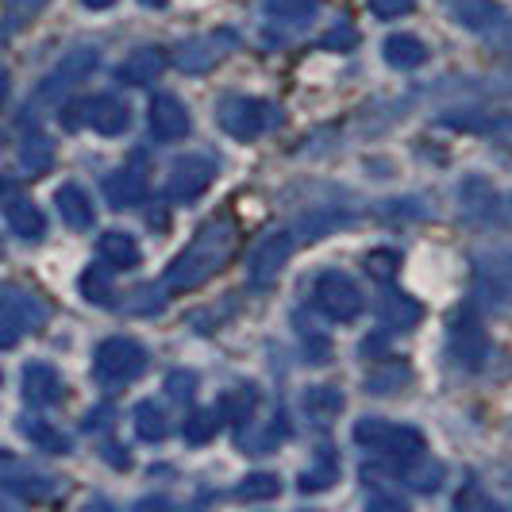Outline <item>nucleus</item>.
Masks as SVG:
<instances>
[{
  "label": "nucleus",
  "instance_id": "obj_1",
  "mask_svg": "<svg viewBox=\"0 0 512 512\" xmlns=\"http://www.w3.org/2000/svg\"><path fill=\"white\" fill-rule=\"evenodd\" d=\"M235 247H239V224L231 216H212L205 228L189 239V247L170 262L162 285L170 293H185V289L205 285L208 278H216L228 266Z\"/></svg>",
  "mask_w": 512,
  "mask_h": 512
},
{
  "label": "nucleus",
  "instance_id": "obj_2",
  "mask_svg": "<svg viewBox=\"0 0 512 512\" xmlns=\"http://www.w3.org/2000/svg\"><path fill=\"white\" fill-rule=\"evenodd\" d=\"M351 439H355V447H362V451L382 455V459H393V462L412 459V455L424 451V432H420V428L393 424V420H378V416L359 420Z\"/></svg>",
  "mask_w": 512,
  "mask_h": 512
},
{
  "label": "nucleus",
  "instance_id": "obj_3",
  "mask_svg": "<svg viewBox=\"0 0 512 512\" xmlns=\"http://www.w3.org/2000/svg\"><path fill=\"white\" fill-rule=\"evenodd\" d=\"M216 120L231 139L251 143V139H262L266 131L278 128L282 112H278V104L262 101V97H224L216 104Z\"/></svg>",
  "mask_w": 512,
  "mask_h": 512
},
{
  "label": "nucleus",
  "instance_id": "obj_4",
  "mask_svg": "<svg viewBox=\"0 0 512 512\" xmlns=\"http://www.w3.org/2000/svg\"><path fill=\"white\" fill-rule=\"evenodd\" d=\"M51 308L43 305L39 293H31L24 285H0V351L16 347L27 332L43 328Z\"/></svg>",
  "mask_w": 512,
  "mask_h": 512
},
{
  "label": "nucleus",
  "instance_id": "obj_5",
  "mask_svg": "<svg viewBox=\"0 0 512 512\" xmlns=\"http://www.w3.org/2000/svg\"><path fill=\"white\" fill-rule=\"evenodd\" d=\"M143 370H147V351L135 339H128V335L104 339L101 347H97V355H93V374L108 389H120V385L135 382Z\"/></svg>",
  "mask_w": 512,
  "mask_h": 512
},
{
  "label": "nucleus",
  "instance_id": "obj_6",
  "mask_svg": "<svg viewBox=\"0 0 512 512\" xmlns=\"http://www.w3.org/2000/svg\"><path fill=\"white\" fill-rule=\"evenodd\" d=\"M312 305L320 308L328 320H335V324H351L362 312V289L351 274H343V270H324V274H316V282H312Z\"/></svg>",
  "mask_w": 512,
  "mask_h": 512
},
{
  "label": "nucleus",
  "instance_id": "obj_7",
  "mask_svg": "<svg viewBox=\"0 0 512 512\" xmlns=\"http://www.w3.org/2000/svg\"><path fill=\"white\" fill-rule=\"evenodd\" d=\"M447 351H451L455 366H462V370H482V366H486L489 335H486L482 316L470 305H462L459 312H455L451 332H447Z\"/></svg>",
  "mask_w": 512,
  "mask_h": 512
},
{
  "label": "nucleus",
  "instance_id": "obj_8",
  "mask_svg": "<svg viewBox=\"0 0 512 512\" xmlns=\"http://www.w3.org/2000/svg\"><path fill=\"white\" fill-rule=\"evenodd\" d=\"M231 51H235V31L220 27V31H205V35L185 39L178 51H174V66H178L181 74H208V70H216Z\"/></svg>",
  "mask_w": 512,
  "mask_h": 512
},
{
  "label": "nucleus",
  "instance_id": "obj_9",
  "mask_svg": "<svg viewBox=\"0 0 512 512\" xmlns=\"http://www.w3.org/2000/svg\"><path fill=\"white\" fill-rule=\"evenodd\" d=\"M447 16L462 27V31H474L482 39H497L512 27V16L497 4V0H443Z\"/></svg>",
  "mask_w": 512,
  "mask_h": 512
},
{
  "label": "nucleus",
  "instance_id": "obj_10",
  "mask_svg": "<svg viewBox=\"0 0 512 512\" xmlns=\"http://www.w3.org/2000/svg\"><path fill=\"white\" fill-rule=\"evenodd\" d=\"M212 181H216V162L208 154H185L170 166L166 197H170V205H193Z\"/></svg>",
  "mask_w": 512,
  "mask_h": 512
},
{
  "label": "nucleus",
  "instance_id": "obj_11",
  "mask_svg": "<svg viewBox=\"0 0 512 512\" xmlns=\"http://www.w3.org/2000/svg\"><path fill=\"white\" fill-rule=\"evenodd\" d=\"M293 255V235L289 231H270L255 243V251L247 258V274H251V285H274L278 274L285 270V262Z\"/></svg>",
  "mask_w": 512,
  "mask_h": 512
},
{
  "label": "nucleus",
  "instance_id": "obj_12",
  "mask_svg": "<svg viewBox=\"0 0 512 512\" xmlns=\"http://www.w3.org/2000/svg\"><path fill=\"white\" fill-rule=\"evenodd\" d=\"M93 66H97V51L93 47H77L70 51L58 66H54L47 81H43V89H39V97L43 101H62L70 89H77V81H85V77L93 74Z\"/></svg>",
  "mask_w": 512,
  "mask_h": 512
},
{
  "label": "nucleus",
  "instance_id": "obj_13",
  "mask_svg": "<svg viewBox=\"0 0 512 512\" xmlns=\"http://www.w3.org/2000/svg\"><path fill=\"white\" fill-rule=\"evenodd\" d=\"M147 124H151V135L158 143H178V139L189 135V112H185V104L174 93H162V97L151 101Z\"/></svg>",
  "mask_w": 512,
  "mask_h": 512
},
{
  "label": "nucleus",
  "instance_id": "obj_14",
  "mask_svg": "<svg viewBox=\"0 0 512 512\" xmlns=\"http://www.w3.org/2000/svg\"><path fill=\"white\" fill-rule=\"evenodd\" d=\"M66 397V382L58 378V370L47 362H31L24 370V401L35 409H51Z\"/></svg>",
  "mask_w": 512,
  "mask_h": 512
},
{
  "label": "nucleus",
  "instance_id": "obj_15",
  "mask_svg": "<svg viewBox=\"0 0 512 512\" xmlns=\"http://www.w3.org/2000/svg\"><path fill=\"white\" fill-rule=\"evenodd\" d=\"M147 197V166H124L104 178V201L112 208H135Z\"/></svg>",
  "mask_w": 512,
  "mask_h": 512
},
{
  "label": "nucleus",
  "instance_id": "obj_16",
  "mask_svg": "<svg viewBox=\"0 0 512 512\" xmlns=\"http://www.w3.org/2000/svg\"><path fill=\"white\" fill-rule=\"evenodd\" d=\"M85 124L97 128L101 135H124L131 124V108L112 93H101L93 101H85Z\"/></svg>",
  "mask_w": 512,
  "mask_h": 512
},
{
  "label": "nucleus",
  "instance_id": "obj_17",
  "mask_svg": "<svg viewBox=\"0 0 512 512\" xmlns=\"http://www.w3.org/2000/svg\"><path fill=\"white\" fill-rule=\"evenodd\" d=\"M54 205H58V216L70 224L74 231H85L93 228V220H97V212H93V201H89V193L81 189V185H58V193H54Z\"/></svg>",
  "mask_w": 512,
  "mask_h": 512
},
{
  "label": "nucleus",
  "instance_id": "obj_18",
  "mask_svg": "<svg viewBox=\"0 0 512 512\" xmlns=\"http://www.w3.org/2000/svg\"><path fill=\"white\" fill-rule=\"evenodd\" d=\"M97 258L108 270H135L139 266V243L128 231H104L97 243Z\"/></svg>",
  "mask_w": 512,
  "mask_h": 512
},
{
  "label": "nucleus",
  "instance_id": "obj_19",
  "mask_svg": "<svg viewBox=\"0 0 512 512\" xmlns=\"http://www.w3.org/2000/svg\"><path fill=\"white\" fill-rule=\"evenodd\" d=\"M166 62H170V58L158 51V47H143V51H131V58L116 70V77H120L124 85H151V81L162 77Z\"/></svg>",
  "mask_w": 512,
  "mask_h": 512
},
{
  "label": "nucleus",
  "instance_id": "obj_20",
  "mask_svg": "<svg viewBox=\"0 0 512 512\" xmlns=\"http://www.w3.org/2000/svg\"><path fill=\"white\" fill-rule=\"evenodd\" d=\"M420 316H424V305L420 301H412L409 293H385L382 297V308H378V320H382L389 332H409L412 324H420Z\"/></svg>",
  "mask_w": 512,
  "mask_h": 512
},
{
  "label": "nucleus",
  "instance_id": "obj_21",
  "mask_svg": "<svg viewBox=\"0 0 512 512\" xmlns=\"http://www.w3.org/2000/svg\"><path fill=\"white\" fill-rule=\"evenodd\" d=\"M382 54L393 70H416V66H424V62H428V47H424L416 35H409V31L389 35V39L382 43Z\"/></svg>",
  "mask_w": 512,
  "mask_h": 512
},
{
  "label": "nucleus",
  "instance_id": "obj_22",
  "mask_svg": "<svg viewBox=\"0 0 512 512\" xmlns=\"http://www.w3.org/2000/svg\"><path fill=\"white\" fill-rule=\"evenodd\" d=\"M4 216H8V228L16 231L20 239H27V243H35V239L47 235V216L39 212V205H31V201H24V197L8 201Z\"/></svg>",
  "mask_w": 512,
  "mask_h": 512
},
{
  "label": "nucleus",
  "instance_id": "obj_23",
  "mask_svg": "<svg viewBox=\"0 0 512 512\" xmlns=\"http://www.w3.org/2000/svg\"><path fill=\"white\" fill-rule=\"evenodd\" d=\"M343 393L335 389V385H308L305 389V412L316 420V424H328V420H335L339 412H343Z\"/></svg>",
  "mask_w": 512,
  "mask_h": 512
},
{
  "label": "nucleus",
  "instance_id": "obj_24",
  "mask_svg": "<svg viewBox=\"0 0 512 512\" xmlns=\"http://www.w3.org/2000/svg\"><path fill=\"white\" fill-rule=\"evenodd\" d=\"M77 289H81V297H85L89 305H97V308L116 305V289H112V270H108V266H89V270L81 274Z\"/></svg>",
  "mask_w": 512,
  "mask_h": 512
},
{
  "label": "nucleus",
  "instance_id": "obj_25",
  "mask_svg": "<svg viewBox=\"0 0 512 512\" xmlns=\"http://www.w3.org/2000/svg\"><path fill=\"white\" fill-rule=\"evenodd\" d=\"M282 439H285L282 416H274V420H270V424H262L258 432H251L247 424H239V443H243V451H247V455H270Z\"/></svg>",
  "mask_w": 512,
  "mask_h": 512
},
{
  "label": "nucleus",
  "instance_id": "obj_26",
  "mask_svg": "<svg viewBox=\"0 0 512 512\" xmlns=\"http://www.w3.org/2000/svg\"><path fill=\"white\" fill-rule=\"evenodd\" d=\"M255 409H258V389L251 382H239L235 389H228V393H224V401H220V412L228 416L235 428H239V424H247V420L255 416Z\"/></svg>",
  "mask_w": 512,
  "mask_h": 512
},
{
  "label": "nucleus",
  "instance_id": "obj_27",
  "mask_svg": "<svg viewBox=\"0 0 512 512\" xmlns=\"http://www.w3.org/2000/svg\"><path fill=\"white\" fill-rule=\"evenodd\" d=\"M24 436L39 447V451H51V455H66L70 451V436H62L51 420H35V416H24Z\"/></svg>",
  "mask_w": 512,
  "mask_h": 512
},
{
  "label": "nucleus",
  "instance_id": "obj_28",
  "mask_svg": "<svg viewBox=\"0 0 512 512\" xmlns=\"http://www.w3.org/2000/svg\"><path fill=\"white\" fill-rule=\"evenodd\" d=\"M335 478H339V459L332 455V447H320V455H316V466H308L305 474L297 478V486L305 489V493H316V489L335 486Z\"/></svg>",
  "mask_w": 512,
  "mask_h": 512
},
{
  "label": "nucleus",
  "instance_id": "obj_29",
  "mask_svg": "<svg viewBox=\"0 0 512 512\" xmlns=\"http://www.w3.org/2000/svg\"><path fill=\"white\" fill-rule=\"evenodd\" d=\"M135 432H139L143 443H162V439L170 436V416L158 409L154 401H143L135 409Z\"/></svg>",
  "mask_w": 512,
  "mask_h": 512
},
{
  "label": "nucleus",
  "instance_id": "obj_30",
  "mask_svg": "<svg viewBox=\"0 0 512 512\" xmlns=\"http://www.w3.org/2000/svg\"><path fill=\"white\" fill-rule=\"evenodd\" d=\"M20 166L27 174H47L54 166V143L47 135H27L20 143Z\"/></svg>",
  "mask_w": 512,
  "mask_h": 512
},
{
  "label": "nucleus",
  "instance_id": "obj_31",
  "mask_svg": "<svg viewBox=\"0 0 512 512\" xmlns=\"http://www.w3.org/2000/svg\"><path fill=\"white\" fill-rule=\"evenodd\" d=\"M320 0H266V16L278 24H308L316 16Z\"/></svg>",
  "mask_w": 512,
  "mask_h": 512
},
{
  "label": "nucleus",
  "instance_id": "obj_32",
  "mask_svg": "<svg viewBox=\"0 0 512 512\" xmlns=\"http://www.w3.org/2000/svg\"><path fill=\"white\" fill-rule=\"evenodd\" d=\"M409 366L405 362H385L382 370H374L370 378H366V389L370 393H401L405 385H409Z\"/></svg>",
  "mask_w": 512,
  "mask_h": 512
},
{
  "label": "nucleus",
  "instance_id": "obj_33",
  "mask_svg": "<svg viewBox=\"0 0 512 512\" xmlns=\"http://www.w3.org/2000/svg\"><path fill=\"white\" fill-rule=\"evenodd\" d=\"M43 8H47V0H4V35H16V31L31 24Z\"/></svg>",
  "mask_w": 512,
  "mask_h": 512
},
{
  "label": "nucleus",
  "instance_id": "obj_34",
  "mask_svg": "<svg viewBox=\"0 0 512 512\" xmlns=\"http://www.w3.org/2000/svg\"><path fill=\"white\" fill-rule=\"evenodd\" d=\"M278 489L282 482L274 474H251L235 486V501H270V497H278Z\"/></svg>",
  "mask_w": 512,
  "mask_h": 512
},
{
  "label": "nucleus",
  "instance_id": "obj_35",
  "mask_svg": "<svg viewBox=\"0 0 512 512\" xmlns=\"http://www.w3.org/2000/svg\"><path fill=\"white\" fill-rule=\"evenodd\" d=\"M220 409H205V412H193L189 420H185V439L193 443V447H201L208 439L216 436V428H220Z\"/></svg>",
  "mask_w": 512,
  "mask_h": 512
},
{
  "label": "nucleus",
  "instance_id": "obj_36",
  "mask_svg": "<svg viewBox=\"0 0 512 512\" xmlns=\"http://www.w3.org/2000/svg\"><path fill=\"white\" fill-rule=\"evenodd\" d=\"M4 486L12 489L16 497H24V501H47V497H54L51 478H8Z\"/></svg>",
  "mask_w": 512,
  "mask_h": 512
},
{
  "label": "nucleus",
  "instance_id": "obj_37",
  "mask_svg": "<svg viewBox=\"0 0 512 512\" xmlns=\"http://www.w3.org/2000/svg\"><path fill=\"white\" fill-rule=\"evenodd\" d=\"M193 389H197V374H193V370H174V374L166 378V393H170L174 401H189Z\"/></svg>",
  "mask_w": 512,
  "mask_h": 512
},
{
  "label": "nucleus",
  "instance_id": "obj_38",
  "mask_svg": "<svg viewBox=\"0 0 512 512\" xmlns=\"http://www.w3.org/2000/svg\"><path fill=\"white\" fill-rule=\"evenodd\" d=\"M397 262H401L397 251H374V255H366V270L385 282V278H393V274H397Z\"/></svg>",
  "mask_w": 512,
  "mask_h": 512
},
{
  "label": "nucleus",
  "instance_id": "obj_39",
  "mask_svg": "<svg viewBox=\"0 0 512 512\" xmlns=\"http://www.w3.org/2000/svg\"><path fill=\"white\" fill-rule=\"evenodd\" d=\"M355 43H359V35H355L351 24H335L324 35V51H355Z\"/></svg>",
  "mask_w": 512,
  "mask_h": 512
},
{
  "label": "nucleus",
  "instance_id": "obj_40",
  "mask_svg": "<svg viewBox=\"0 0 512 512\" xmlns=\"http://www.w3.org/2000/svg\"><path fill=\"white\" fill-rule=\"evenodd\" d=\"M416 8V0H370V12L378 20H397V16H409Z\"/></svg>",
  "mask_w": 512,
  "mask_h": 512
},
{
  "label": "nucleus",
  "instance_id": "obj_41",
  "mask_svg": "<svg viewBox=\"0 0 512 512\" xmlns=\"http://www.w3.org/2000/svg\"><path fill=\"white\" fill-rule=\"evenodd\" d=\"M120 451H124V447H108V451H104V459H108V462H116V466H128V459H124Z\"/></svg>",
  "mask_w": 512,
  "mask_h": 512
},
{
  "label": "nucleus",
  "instance_id": "obj_42",
  "mask_svg": "<svg viewBox=\"0 0 512 512\" xmlns=\"http://www.w3.org/2000/svg\"><path fill=\"white\" fill-rule=\"evenodd\" d=\"M81 4H85V8H97V12H101V8H112L116 0H81Z\"/></svg>",
  "mask_w": 512,
  "mask_h": 512
},
{
  "label": "nucleus",
  "instance_id": "obj_43",
  "mask_svg": "<svg viewBox=\"0 0 512 512\" xmlns=\"http://www.w3.org/2000/svg\"><path fill=\"white\" fill-rule=\"evenodd\" d=\"M4 97H8V74L0 70V104H4Z\"/></svg>",
  "mask_w": 512,
  "mask_h": 512
},
{
  "label": "nucleus",
  "instance_id": "obj_44",
  "mask_svg": "<svg viewBox=\"0 0 512 512\" xmlns=\"http://www.w3.org/2000/svg\"><path fill=\"white\" fill-rule=\"evenodd\" d=\"M139 4H147V8H162L166 0H139Z\"/></svg>",
  "mask_w": 512,
  "mask_h": 512
},
{
  "label": "nucleus",
  "instance_id": "obj_45",
  "mask_svg": "<svg viewBox=\"0 0 512 512\" xmlns=\"http://www.w3.org/2000/svg\"><path fill=\"white\" fill-rule=\"evenodd\" d=\"M509 208H512V201H509Z\"/></svg>",
  "mask_w": 512,
  "mask_h": 512
}]
</instances>
